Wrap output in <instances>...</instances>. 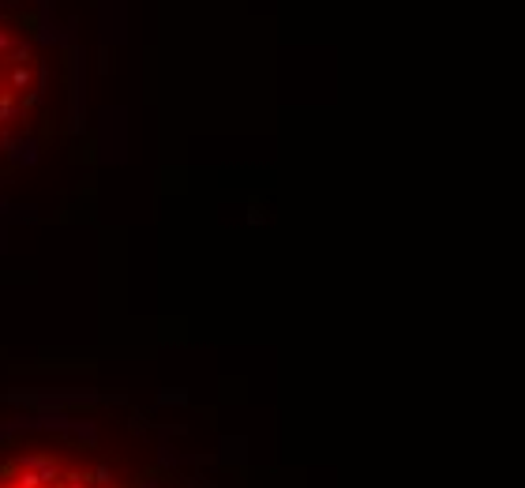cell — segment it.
Wrapping results in <instances>:
<instances>
[{"instance_id": "7a4b0ae2", "label": "cell", "mask_w": 525, "mask_h": 488, "mask_svg": "<svg viewBox=\"0 0 525 488\" xmlns=\"http://www.w3.org/2000/svg\"><path fill=\"white\" fill-rule=\"evenodd\" d=\"M46 481H41L38 469H19L16 477H11V488H41Z\"/></svg>"}, {"instance_id": "277c9868", "label": "cell", "mask_w": 525, "mask_h": 488, "mask_svg": "<svg viewBox=\"0 0 525 488\" xmlns=\"http://www.w3.org/2000/svg\"><path fill=\"white\" fill-rule=\"evenodd\" d=\"M162 462H165V466H173V462H177V454H173V447H162Z\"/></svg>"}, {"instance_id": "8992f818", "label": "cell", "mask_w": 525, "mask_h": 488, "mask_svg": "<svg viewBox=\"0 0 525 488\" xmlns=\"http://www.w3.org/2000/svg\"><path fill=\"white\" fill-rule=\"evenodd\" d=\"M41 488H56V484H41Z\"/></svg>"}, {"instance_id": "52a82bcc", "label": "cell", "mask_w": 525, "mask_h": 488, "mask_svg": "<svg viewBox=\"0 0 525 488\" xmlns=\"http://www.w3.org/2000/svg\"><path fill=\"white\" fill-rule=\"evenodd\" d=\"M0 488H11V484H0Z\"/></svg>"}, {"instance_id": "3957f363", "label": "cell", "mask_w": 525, "mask_h": 488, "mask_svg": "<svg viewBox=\"0 0 525 488\" xmlns=\"http://www.w3.org/2000/svg\"><path fill=\"white\" fill-rule=\"evenodd\" d=\"M91 484H98V488H109V484H113V469H109V466H94V473H91Z\"/></svg>"}, {"instance_id": "6da1fadb", "label": "cell", "mask_w": 525, "mask_h": 488, "mask_svg": "<svg viewBox=\"0 0 525 488\" xmlns=\"http://www.w3.org/2000/svg\"><path fill=\"white\" fill-rule=\"evenodd\" d=\"M38 94H41V64L31 38L23 34L19 23L0 16V151L16 154L23 146L19 128L38 106Z\"/></svg>"}, {"instance_id": "5b68a950", "label": "cell", "mask_w": 525, "mask_h": 488, "mask_svg": "<svg viewBox=\"0 0 525 488\" xmlns=\"http://www.w3.org/2000/svg\"><path fill=\"white\" fill-rule=\"evenodd\" d=\"M139 488H158V481H143Z\"/></svg>"}]
</instances>
